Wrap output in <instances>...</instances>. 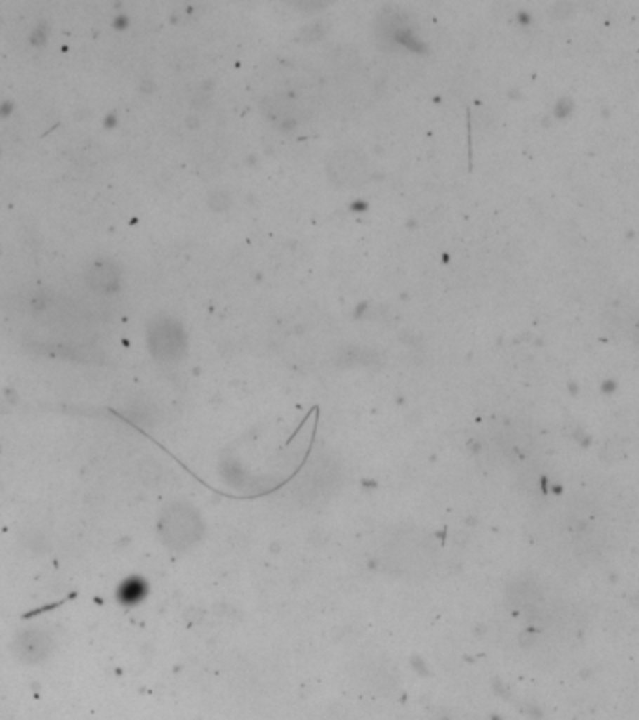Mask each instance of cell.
<instances>
[{"label":"cell","instance_id":"1","mask_svg":"<svg viewBox=\"0 0 639 720\" xmlns=\"http://www.w3.org/2000/svg\"><path fill=\"white\" fill-rule=\"evenodd\" d=\"M147 584L141 578H130L120 585L119 598L124 604H137L147 596Z\"/></svg>","mask_w":639,"mask_h":720}]
</instances>
